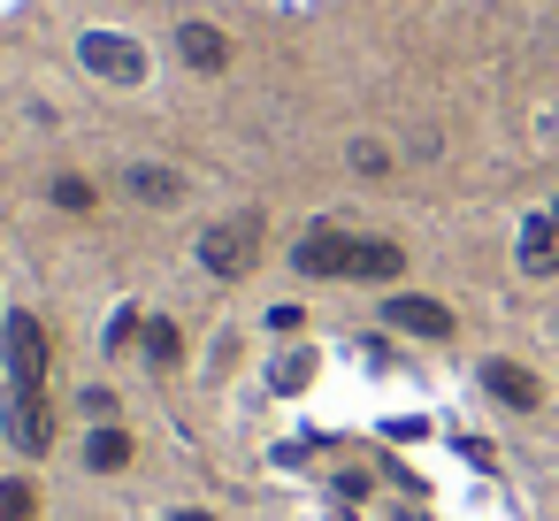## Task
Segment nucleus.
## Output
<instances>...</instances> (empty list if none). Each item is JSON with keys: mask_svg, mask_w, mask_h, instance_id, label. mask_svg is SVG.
Returning a JSON list of instances; mask_svg holds the SVG:
<instances>
[{"mask_svg": "<svg viewBox=\"0 0 559 521\" xmlns=\"http://www.w3.org/2000/svg\"><path fill=\"white\" fill-rule=\"evenodd\" d=\"M9 383H16V399H47V330H39V315H9Z\"/></svg>", "mask_w": 559, "mask_h": 521, "instance_id": "f257e3e1", "label": "nucleus"}, {"mask_svg": "<svg viewBox=\"0 0 559 521\" xmlns=\"http://www.w3.org/2000/svg\"><path fill=\"white\" fill-rule=\"evenodd\" d=\"M200 261H207L215 276H246V269L261 261V215H238V223H215V230L200 238Z\"/></svg>", "mask_w": 559, "mask_h": 521, "instance_id": "f03ea898", "label": "nucleus"}, {"mask_svg": "<svg viewBox=\"0 0 559 521\" xmlns=\"http://www.w3.org/2000/svg\"><path fill=\"white\" fill-rule=\"evenodd\" d=\"M78 55H85V70H93V78H108V85H139V78H146V55H139L123 32H85V47H78Z\"/></svg>", "mask_w": 559, "mask_h": 521, "instance_id": "7ed1b4c3", "label": "nucleus"}, {"mask_svg": "<svg viewBox=\"0 0 559 521\" xmlns=\"http://www.w3.org/2000/svg\"><path fill=\"white\" fill-rule=\"evenodd\" d=\"M307 276H353V238H337V230H314L299 253H292Z\"/></svg>", "mask_w": 559, "mask_h": 521, "instance_id": "20e7f679", "label": "nucleus"}, {"mask_svg": "<svg viewBox=\"0 0 559 521\" xmlns=\"http://www.w3.org/2000/svg\"><path fill=\"white\" fill-rule=\"evenodd\" d=\"M383 315H391V330H414V338H452V315H444L437 299H414V292H399Z\"/></svg>", "mask_w": 559, "mask_h": 521, "instance_id": "39448f33", "label": "nucleus"}, {"mask_svg": "<svg viewBox=\"0 0 559 521\" xmlns=\"http://www.w3.org/2000/svg\"><path fill=\"white\" fill-rule=\"evenodd\" d=\"M9 437H16V452H47V445H55L47 399H9Z\"/></svg>", "mask_w": 559, "mask_h": 521, "instance_id": "423d86ee", "label": "nucleus"}, {"mask_svg": "<svg viewBox=\"0 0 559 521\" xmlns=\"http://www.w3.org/2000/svg\"><path fill=\"white\" fill-rule=\"evenodd\" d=\"M177 55H185L192 70H207V78L230 70V39H223L215 24H185V32H177Z\"/></svg>", "mask_w": 559, "mask_h": 521, "instance_id": "0eeeda50", "label": "nucleus"}, {"mask_svg": "<svg viewBox=\"0 0 559 521\" xmlns=\"http://www.w3.org/2000/svg\"><path fill=\"white\" fill-rule=\"evenodd\" d=\"M521 269H528V276H551V269H559V223H551V215H536V223L521 230Z\"/></svg>", "mask_w": 559, "mask_h": 521, "instance_id": "6e6552de", "label": "nucleus"}, {"mask_svg": "<svg viewBox=\"0 0 559 521\" xmlns=\"http://www.w3.org/2000/svg\"><path fill=\"white\" fill-rule=\"evenodd\" d=\"M483 383H490V399H506V406H536L544 391H536V376L528 368H513V360H490L483 368Z\"/></svg>", "mask_w": 559, "mask_h": 521, "instance_id": "1a4fd4ad", "label": "nucleus"}, {"mask_svg": "<svg viewBox=\"0 0 559 521\" xmlns=\"http://www.w3.org/2000/svg\"><path fill=\"white\" fill-rule=\"evenodd\" d=\"M399 269H406V253L391 238H360L353 246V276H399Z\"/></svg>", "mask_w": 559, "mask_h": 521, "instance_id": "9d476101", "label": "nucleus"}, {"mask_svg": "<svg viewBox=\"0 0 559 521\" xmlns=\"http://www.w3.org/2000/svg\"><path fill=\"white\" fill-rule=\"evenodd\" d=\"M131 192H139L146 208H169L185 185H177V169H131Z\"/></svg>", "mask_w": 559, "mask_h": 521, "instance_id": "9b49d317", "label": "nucleus"}, {"mask_svg": "<svg viewBox=\"0 0 559 521\" xmlns=\"http://www.w3.org/2000/svg\"><path fill=\"white\" fill-rule=\"evenodd\" d=\"M32 513H39V490L24 475H9V483H0V521H32Z\"/></svg>", "mask_w": 559, "mask_h": 521, "instance_id": "f8f14e48", "label": "nucleus"}, {"mask_svg": "<svg viewBox=\"0 0 559 521\" xmlns=\"http://www.w3.org/2000/svg\"><path fill=\"white\" fill-rule=\"evenodd\" d=\"M85 460H93V467H123V460H131V437H123V429H93Z\"/></svg>", "mask_w": 559, "mask_h": 521, "instance_id": "ddd939ff", "label": "nucleus"}, {"mask_svg": "<svg viewBox=\"0 0 559 521\" xmlns=\"http://www.w3.org/2000/svg\"><path fill=\"white\" fill-rule=\"evenodd\" d=\"M146 353H154L162 368H177V353H185V338H177V322H146Z\"/></svg>", "mask_w": 559, "mask_h": 521, "instance_id": "4468645a", "label": "nucleus"}, {"mask_svg": "<svg viewBox=\"0 0 559 521\" xmlns=\"http://www.w3.org/2000/svg\"><path fill=\"white\" fill-rule=\"evenodd\" d=\"M55 208L85 215V208H93V185H85V177H55Z\"/></svg>", "mask_w": 559, "mask_h": 521, "instance_id": "2eb2a0df", "label": "nucleus"}, {"mask_svg": "<svg viewBox=\"0 0 559 521\" xmlns=\"http://www.w3.org/2000/svg\"><path fill=\"white\" fill-rule=\"evenodd\" d=\"M307 376H314V360H307V353H292V360H276V391H299Z\"/></svg>", "mask_w": 559, "mask_h": 521, "instance_id": "dca6fc26", "label": "nucleus"}, {"mask_svg": "<svg viewBox=\"0 0 559 521\" xmlns=\"http://www.w3.org/2000/svg\"><path fill=\"white\" fill-rule=\"evenodd\" d=\"M353 169H368V177H376V169H383V146H376V139H360V146H353Z\"/></svg>", "mask_w": 559, "mask_h": 521, "instance_id": "f3484780", "label": "nucleus"}, {"mask_svg": "<svg viewBox=\"0 0 559 521\" xmlns=\"http://www.w3.org/2000/svg\"><path fill=\"white\" fill-rule=\"evenodd\" d=\"M177 521H215V513H200V506H192V513H177Z\"/></svg>", "mask_w": 559, "mask_h": 521, "instance_id": "a211bd4d", "label": "nucleus"}, {"mask_svg": "<svg viewBox=\"0 0 559 521\" xmlns=\"http://www.w3.org/2000/svg\"><path fill=\"white\" fill-rule=\"evenodd\" d=\"M551 223H559V208H551Z\"/></svg>", "mask_w": 559, "mask_h": 521, "instance_id": "6ab92c4d", "label": "nucleus"}]
</instances>
